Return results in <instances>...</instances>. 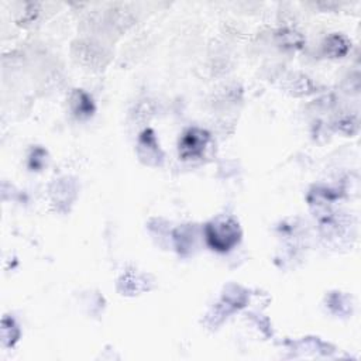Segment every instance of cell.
Masks as SVG:
<instances>
[{
  "instance_id": "obj_1",
  "label": "cell",
  "mask_w": 361,
  "mask_h": 361,
  "mask_svg": "<svg viewBox=\"0 0 361 361\" xmlns=\"http://www.w3.org/2000/svg\"><path fill=\"white\" fill-rule=\"evenodd\" d=\"M204 237L207 245L219 252H227L238 244L241 230L233 217H219L204 227Z\"/></svg>"
},
{
  "instance_id": "obj_2",
  "label": "cell",
  "mask_w": 361,
  "mask_h": 361,
  "mask_svg": "<svg viewBox=\"0 0 361 361\" xmlns=\"http://www.w3.org/2000/svg\"><path fill=\"white\" fill-rule=\"evenodd\" d=\"M209 133L203 128L190 127L179 138L178 148L182 159H195L203 155V151L209 142Z\"/></svg>"
},
{
  "instance_id": "obj_3",
  "label": "cell",
  "mask_w": 361,
  "mask_h": 361,
  "mask_svg": "<svg viewBox=\"0 0 361 361\" xmlns=\"http://www.w3.org/2000/svg\"><path fill=\"white\" fill-rule=\"evenodd\" d=\"M71 104H72V110H73L75 116H78L80 118L89 117L94 111V104H93L90 96L80 89L73 92V94L71 97Z\"/></svg>"
},
{
  "instance_id": "obj_4",
  "label": "cell",
  "mask_w": 361,
  "mask_h": 361,
  "mask_svg": "<svg viewBox=\"0 0 361 361\" xmlns=\"http://www.w3.org/2000/svg\"><path fill=\"white\" fill-rule=\"evenodd\" d=\"M347 51H348V41L338 34L330 35L324 41V52L331 55L333 58L343 56L344 54H347Z\"/></svg>"
}]
</instances>
